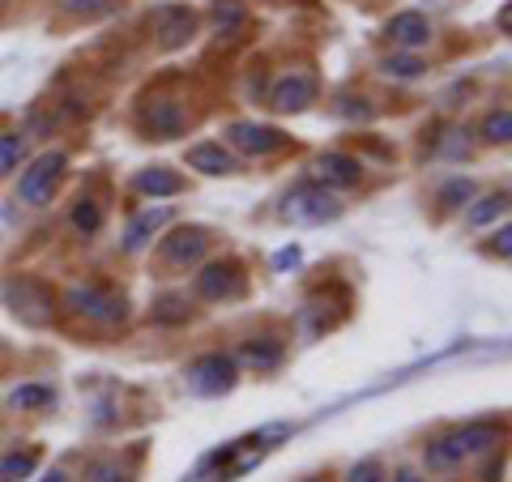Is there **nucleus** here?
Returning <instances> with one entry per match:
<instances>
[{
	"label": "nucleus",
	"mask_w": 512,
	"mask_h": 482,
	"mask_svg": "<svg viewBox=\"0 0 512 482\" xmlns=\"http://www.w3.org/2000/svg\"><path fill=\"white\" fill-rule=\"evenodd\" d=\"M278 436H286V427H265V431H256V436H248V440L227 444L222 453L205 457V465L197 470V482H231V478H239L244 470H252L269 448H274L269 440H278Z\"/></svg>",
	"instance_id": "1"
},
{
	"label": "nucleus",
	"mask_w": 512,
	"mask_h": 482,
	"mask_svg": "<svg viewBox=\"0 0 512 482\" xmlns=\"http://www.w3.org/2000/svg\"><path fill=\"white\" fill-rule=\"evenodd\" d=\"M495 440H500V427H491V423H470V427H461L453 431V436H444L427 448V465L431 470H448V465H457V461H466L474 453H483V448H491Z\"/></svg>",
	"instance_id": "2"
},
{
	"label": "nucleus",
	"mask_w": 512,
	"mask_h": 482,
	"mask_svg": "<svg viewBox=\"0 0 512 482\" xmlns=\"http://www.w3.org/2000/svg\"><path fill=\"white\" fill-rule=\"evenodd\" d=\"M338 214H342V205L316 184H303L282 201V218L295 222V227H320V222H333Z\"/></svg>",
	"instance_id": "3"
},
{
	"label": "nucleus",
	"mask_w": 512,
	"mask_h": 482,
	"mask_svg": "<svg viewBox=\"0 0 512 482\" xmlns=\"http://www.w3.org/2000/svg\"><path fill=\"white\" fill-rule=\"evenodd\" d=\"M188 389L197 397H222L235 389V359L231 355H205L188 367Z\"/></svg>",
	"instance_id": "4"
},
{
	"label": "nucleus",
	"mask_w": 512,
	"mask_h": 482,
	"mask_svg": "<svg viewBox=\"0 0 512 482\" xmlns=\"http://www.w3.org/2000/svg\"><path fill=\"white\" fill-rule=\"evenodd\" d=\"M64 303H69L77 316L99 320V325H116V320H124V299L103 291V286H73Z\"/></svg>",
	"instance_id": "5"
},
{
	"label": "nucleus",
	"mask_w": 512,
	"mask_h": 482,
	"mask_svg": "<svg viewBox=\"0 0 512 482\" xmlns=\"http://www.w3.org/2000/svg\"><path fill=\"white\" fill-rule=\"evenodd\" d=\"M60 171H64V154H39L35 163H30V171L22 175L18 197L26 205H47V201H52V188L60 180Z\"/></svg>",
	"instance_id": "6"
},
{
	"label": "nucleus",
	"mask_w": 512,
	"mask_h": 482,
	"mask_svg": "<svg viewBox=\"0 0 512 482\" xmlns=\"http://www.w3.org/2000/svg\"><path fill=\"white\" fill-rule=\"evenodd\" d=\"M227 141L239 150V154H274V150H282L286 146V133L282 128H274V124H248V120H235L231 128H227Z\"/></svg>",
	"instance_id": "7"
},
{
	"label": "nucleus",
	"mask_w": 512,
	"mask_h": 482,
	"mask_svg": "<svg viewBox=\"0 0 512 482\" xmlns=\"http://www.w3.org/2000/svg\"><path fill=\"white\" fill-rule=\"evenodd\" d=\"M5 303L26 320V325H47V320H52V295L39 291L35 282H13V286H5Z\"/></svg>",
	"instance_id": "8"
},
{
	"label": "nucleus",
	"mask_w": 512,
	"mask_h": 482,
	"mask_svg": "<svg viewBox=\"0 0 512 482\" xmlns=\"http://www.w3.org/2000/svg\"><path fill=\"white\" fill-rule=\"evenodd\" d=\"M154 30H158V43L163 47H184L197 30V13L188 5H158L154 9Z\"/></svg>",
	"instance_id": "9"
},
{
	"label": "nucleus",
	"mask_w": 512,
	"mask_h": 482,
	"mask_svg": "<svg viewBox=\"0 0 512 482\" xmlns=\"http://www.w3.org/2000/svg\"><path fill=\"white\" fill-rule=\"evenodd\" d=\"M312 99H316V77L312 73H286L274 86V94H269V103H274L278 111H303Z\"/></svg>",
	"instance_id": "10"
},
{
	"label": "nucleus",
	"mask_w": 512,
	"mask_h": 482,
	"mask_svg": "<svg viewBox=\"0 0 512 482\" xmlns=\"http://www.w3.org/2000/svg\"><path fill=\"white\" fill-rule=\"evenodd\" d=\"M205 244H210V239H205L201 227H180L163 239V261L167 265H192L205 256Z\"/></svg>",
	"instance_id": "11"
},
{
	"label": "nucleus",
	"mask_w": 512,
	"mask_h": 482,
	"mask_svg": "<svg viewBox=\"0 0 512 482\" xmlns=\"http://www.w3.org/2000/svg\"><path fill=\"white\" fill-rule=\"evenodd\" d=\"M384 35L397 47H406V52H419V47L431 43V22L423 13H397V18H389V26H384Z\"/></svg>",
	"instance_id": "12"
},
{
	"label": "nucleus",
	"mask_w": 512,
	"mask_h": 482,
	"mask_svg": "<svg viewBox=\"0 0 512 482\" xmlns=\"http://www.w3.org/2000/svg\"><path fill=\"white\" fill-rule=\"evenodd\" d=\"M239 291V269L231 261H218V265H205L197 273V295L201 299H227Z\"/></svg>",
	"instance_id": "13"
},
{
	"label": "nucleus",
	"mask_w": 512,
	"mask_h": 482,
	"mask_svg": "<svg viewBox=\"0 0 512 482\" xmlns=\"http://www.w3.org/2000/svg\"><path fill=\"white\" fill-rule=\"evenodd\" d=\"M316 175L333 188H355L363 180V167H359V158H350V154H320Z\"/></svg>",
	"instance_id": "14"
},
{
	"label": "nucleus",
	"mask_w": 512,
	"mask_h": 482,
	"mask_svg": "<svg viewBox=\"0 0 512 482\" xmlns=\"http://www.w3.org/2000/svg\"><path fill=\"white\" fill-rule=\"evenodd\" d=\"M282 342L278 337H252V342H244L239 346V363H248V367H256V372H274V367L282 363Z\"/></svg>",
	"instance_id": "15"
},
{
	"label": "nucleus",
	"mask_w": 512,
	"mask_h": 482,
	"mask_svg": "<svg viewBox=\"0 0 512 482\" xmlns=\"http://www.w3.org/2000/svg\"><path fill=\"white\" fill-rule=\"evenodd\" d=\"M188 167L201 171V175H231L235 171V158L222 150V146H214V141H201V146L188 150Z\"/></svg>",
	"instance_id": "16"
},
{
	"label": "nucleus",
	"mask_w": 512,
	"mask_h": 482,
	"mask_svg": "<svg viewBox=\"0 0 512 482\" xmlns=\"http://www.w3.org/2000/svg\"><path fill=\"white\" fill-rule=\"evenodd\" d=\"M146 124L154 128V137H175L184 128V111H180V103H171V99H154L146 107Z\"/></svg>",
	"instance_id": "17"
},
{
	"label": "nucleus",
	"mask_w": 512,
	"mask_h": 482,
	"mask_svg": "<svg viewBox=\"0 0 512 482\" xmlns=\"http://www.w3.org/2000/svg\"><path fill=\"white\" fill-rule=\"evenodd\" d=\"M137 188L146 192V197H175V192H184V180L167 167H150L137 175Z\"/></svg>",
	"instance_id": "18"
},
{
	"label": "nucleus",
	"mask_w": 512,
	"mask_h": 482,
	"mask_svg": "<svg viewBox=\"0 0 512 482\" xmlns=\"http://www.w3.org/2000/svg\"><path fill=\"white\" fill-rule=\"evenodd\" d=\"M167 218H171L167 205H158V210H146L141 218H133V227H128V235H124V252H137V248L154 235V227H163Z\"/></svg>",
	"instance_id": "19"
},
{
	"label": "nucleus",
	"mask_w": 512,
	"mask_h": 482,
	"mask_svg": "<svg viewBox=\"0 0 512 482\" xmlns=\"http://www.w3.org/2000/svg\"><path fill=\"white\" fill-rule=\"evenodd\" d=\"M35 465H39V453L35 448H26V453H9V457H0V482H22L35 474Z\"/></svg>",
	"instance_id": "20"
},
{
	"label": "nucleus",
	"mask_w": 512,
	"mask_h": 482,
	"mask_svg": "<svg viewBox=\"0 0 512 482\" xmlns=\"http://www.w3.org/2000/svg\"><path fill=\"white\" fill-rule=\"evenodd\" d=\"M56 401V393L47 389V384H22V389H13L9 406L13 410H47Z\"/></svg>",
	"instance_id": "21"
},
{
	"label": "nucleus",
	"mask_w": 512,
	"mask_h": 482,
	"mask_svg": "<svg viewBox=\"0 0 512 482\" xmlns=\"http://www.w3.org/2000/svg\"><path fill=\"white\" fill-rule=\"evenodd\" d=\"M103 227V210H99V201H90V197H82L73 205V231L77 235H94Z\"/></svg>",
	"instance_id": "22"
},
{
	"label": "nucleus",
	"mask_w": 512,
	"mask_h": 482,
	"mask_svg": "<svg viewBox=\"0 0 512 482\" xmlns=\"http://www.w3.org/2000/svg\"><path fill=\"white\" fill-rule=\"evenodd\" d=\"M504 210H508V197H504V192H495V197H483V201H478L466 218H470V227H487V222L504 218Z\"/></svg>",
	"instance_id": "23"
},
{
	"label": "nucleus",
	"mask_w": 512,
	"mask_h": 482,
	"mask_svg": "<svg viewBox=\"0 0 512 482\" xmlns=\"http://www.w3.org/2000/svg\"><path fill=\"white\" fill-rule=\"evenodd\" d=\"M483 137H487V141H495V146H504V141L512 137V111H508V107L491 111L487 124H483Z\"/></svg>",
	"instance_id": "24"
},
{
	"label": "nucleus",
	"mask_w": 512,
	"mask_h": 482,
	"mask_svg": "<svg viewBox=\"0 0 512 482\" xmlns=\"http://www.w3.org/2000/svg\"><path fill=\"white\" fill-rule=\"evenodd\" d=\"M22 137L18 133H0V175H9L13 167L22 163Z\"/></svg>",
	"instance_id": "25"
},
{
	"label": "nucleus",
	"mask_w": 512,
	"mask_h": 482,
	"mask_svg": "<svg viewBox=\"0 0 512 482\" xmlns=\"http://www.w3.org/2000/svg\"><path fill=\"white\" fill-rule=\"evenodd\" d=\"M111 5H116V0H60V9L73 13V18H99Z\"/></svg>",
	"instance_id": "26"
},
{
	"label": "nucleus",
	"mask_w": 512,
	"mask_h": 482,
	"mask_svg": "<svg viewBox=\"0 0 512 482\" xmlns=\"http://www.w3.org/2000/svg\"><path fill=\"white\" fill-rule=\"evenodd\" d=\"M86 482H128V470L120 461H94L86 470Z\"/></svg>",
	"instance_id": "27"
},
{
	"label": "nucleus",
	"mask_w": 512,
	"mask_h": 482,
	"mask_svg": "<svg viewBox=\"0 0 512 482\" xmlns=\"http://www.w3.org/2000/svg\"><path fill=\"white\" fill-rule=\"evenodd\" d=\"M423 69H427V64L419 56H389V60H384V73H389V77H419Z\"/></svg>",
	"instance_id": "28"
},
{
	"label": "nucleus",
	"mask_w": 512,
	"mask_h": 482,
	"mask_svg": "<svg viewBox=\"0 0 512 482\" xmlns=\"http://www.w3.org/2000/svg\"><path fill=\"white\" fill-rule=\"evenodd\" d=\"M154 320H163V325H180V320H188V303L184 299H163L154 308Z\"/></svg>",
	"instance_id": "29"
},
{
	"label": "nucleus",
	"mask_w": 512,
	"mask_h": 482,
	"mask_svg": "<svg viewBox=\"0 0 512 482\" xmlns=\"http://www.w3.org/2000/svg\"><path fill=\"white\" fill-rule=\"evenodd\" d=\"M239 22H244V9H239V5H218L214 9V26L222 30V35H231Z\"/></svg>",
	"instance_id": "30"
},
{
	"label": "nucleus",
	"mask_w": 512,
	"mask_h": 482,
	"mask_svg": "<svg viewBox=\"0 0 512 482\" xmlns=\"http://www.w3.org/2000/svg\"><path fill=\"white\" fill-rule=\"evenodd\" d=\"M470 192H474V188H470V180H448V184H444V192H440V201H444V205H457V201H466Z\"/></svg>",
	"instance_id": "31"
},
{
	"label": "nucleus",
	"mask_w": 512,
	"mask_h": 482,
	"mask_svg": "<svg viewBox=\"0 0 512 482\" xmlns=\"http://www.w3.org/2000/svg\"><path fill=\"white\" fill-rule=\"evenodd\" d=\"M346 482H384V474H380L376 461H363V465H355V470L346 474Z\"/></svg>",
	"instance_id": "32"
},
{
	"label": "nucleus",
	"mask_w": 512,
	"mask_h": 482,
	"mask_svg": "<svg viewBox=\"0 0 512 482\" xmlns=\"http://www.w3.org/2000/svg\"><path fill=\"white\" fill-rule=\"evenodd\" d=\"M342 111H346V116H359V120L372 116V107H367L363 99H342Z\"/></svg>",
	"instance_id": "33"
},
{
	"label": "nucleus",
	"mask_w": 512,
	"mask_h": 482,
	"mask_svg": "<svg viewBox=\"0 0 512 482\" xmlns=\"http://www.w3.org/2000/svg\"><path fill=\"white\" fill-rule=\"evenodd\" d=\"M393 482H427V478H419V474H414V470H402V474H397Z\"/></svg>",
	"instance_id": "34"
},
{
	"label": "nucleus",
	"mask_w": 512,
	"mask_h": 482,
	"mask_svg": "<svg viewBox=\"0 0 512 482\" xmlns=\"http://www.w3.org/2000/svg\"><path fill=\"white\" fill-rule=\"evenodd\" d=\"M39 482H69V478H64L60 470H52V474H47V478H39Z\"/></svg>",
	"instance_id": "35"
}]
</instances>
